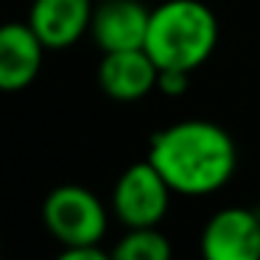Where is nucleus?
Here are the masks:
<instances>
[{
  "label": "nucleus",
  "mask_w": 260,
  "mask_h": 260,
  "mask_svg": "<svg viewBox=\"0 0 260 260\" xmlns=\"http://www.w3.org/2000/svg\"><path fill=\"white\" fill-rule=\"evenodd\" d=\"M159 68L146 53V48L137 51H112L104 53L98 64V84L115 101H140L151 90H157Z\"/></svg>",
  "instance_id": "obj_9"
},
{
  "label": "nucleus",
  "mask_w": 260,
  "mask_h": 260,
  "mask_svg": "<svg viewBox=\"0 0 260 260\" xmlns=\"http://www.w3.org/2000/svg\"><path fill=\"white\" fill-rule=\"evenodd\" d=\"M45 51L28 23L0 25V92L25 90L40 76Z\"/></svg>",
  "instance_id": "obj_8"
},
{
  "label": "nucleus",
  "mask_w": 260,
  "mask_h": 260,
  "mask_svg": "<svg viewBox=\"0 0 260 260\" xmlns=\"http://www.w3.org/2000/svg\"><path fill=\"white\" fill-rule=\"evenodd\" d=\"M148 162L182 196H210L232 179L235 140L213 120H179L151 137Z\"/></svg>",
  "instance_id": "obj_1"
},
{
  "label": "nucleus",
  "mask_w": 260,
  "mask_h": 260,
  "mask_svg": "<svg viewBox=\"0 0 260 260\" xmlns=\"http://www.w3.org/2000/svg\"><path fill=\"white\" fill-rule=\"evenodd\" d=\"M218 42V20L202 0H165L148 20L146 53L159 70L193 73L202 68Z\"/></svg>",
  "instance_id": "obj_2"
},
{
  "label": "nucleus",
  "mask_w": 260,
  "mask_h": 260,
  "mask_svg": "<svg viewBox=\"0 0 260 260\" xmlns=\"http://www.w3.org/2000/svg\"><path fill=\"white\" fill-rule=\"evenodd\" d=\"M171 187L151 162H135L112 190V210L126 226H157L171 204Z\"/></svg>",
  "instance_id": "obj_4"
},
{
  "label": "nucleus",
  "mask_w": 260,
  "mask_h": 260,
  "mask_svg": "<svg viewBox=\"0 0 260 260\" xmlns=\"http://www.w3.org/2000/svg\"><path fill=\"white\" fill-rule=\"evenodd\" d=\"M204 260H260V215L249 207L218 210L202 230Z\"/></svg>",
  "instance_id": "obj_5"
},
{
  "label": "nucleus",
  "mask_w": 260,
  "mask_h": 260,
  "mask_svg": "<svg viewBox=\"0 0 260 260\" xmlns=\"http://www.w3.org/2000/svg\"><path fill=\"white\" fill-rule=\"evenodd\" d=\"M187 76L190 73H182V70H159L157 76V90L162 95H182L187 90Z\"/></svg>",
  "instance_id": "obj_11"
},
{
  "label": "nucleus",
  "mask_w": 260,
  "mask_h": 260,
  "mask_svg": "<svg viewBox=\"0 0 260 260\" xmlns=\"http://www.w3.org/2000/svg\"><path fill=\"white\" fill-rule=\"evenodd\" d=\"M56 260H112V254L95 246H64V252Z\"/></svg>",
  "instance_id": "obj_12"
},
{
  "label": "nucleus",
  "mask_w": 260,
  "mask_h": 260,
  "mask_svg": "<svg viewBox=\"0 0 260 260\" xmlns=\"http://www.w3.org/2000/svg\"><path fill=\"white\" fill-rule=\"evenodd\" d=\"M112 260H171V241L157 226H129L123 238L115 243Z\"/></svg>",
  "instance_id": "obj_10"
},
{
  "label": "nucleus",
  "mask_w": 260,
  "mask_h": 260,
  "mask_svg": "<svg viewBox=\"0 0 260 260\" xmlns=\"http://www.w3.org/2000/svg\"><path fill=\"white\" fill-rule=\"evenodd\" d=\"M42 221L62 246H95L107 232L101 199L81 185H59L45 196Z\"/></svg>",
  "instance_id": "obj_3"
},
{
  "label": "nucleus",
  "mask_w": 260,
  "mask_h": 260,
  "mask_svg": "<svg viewBox=\"0 0 260 260\" xmlns=\"http://www.w3.org/2000/svg\"><path fill=\"white\" fill-rule=\"evenodd\" d=\"M0 260H3V241H0Z\"/></svg>",
  "instance_id": "obj_13"
},
{
  "label": "nucleus",
  "mask_w": 260,
  "mask_h": 260,
  "mask_svg": "<svg viewBox=\"0 0 260 260\" xmlns=\"http://www.w3.org/2000/svg\"><path fill=\"white\" fill-rule=\"evenodd\" d=\"M151 12L140 0H101L90 23V34L104 53L137 51L146 45Z\"/></svg>",
  "instance_id": "obj_6"
},
{
  "label": "nucleus",
  "mask_w": 260,
  "mask_h": 260,
  "mask_svg": "<svg viewBox=\"0 0 260 260\" xmlns=\"http://www.w3.org/2000/svg\"><path fill=\"white\" fill-rule=\"evenodd\" d=\"M92 0H34L28 25L48 51H64L90 31Z\"/></svg>",
  "instance_id": "obj_7"
}]
</instances>
